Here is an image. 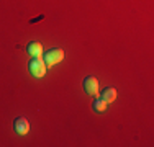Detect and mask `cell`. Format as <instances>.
<instances>
[{
    "label": "cell",
    "instance_id": "obj_3",
    "mask_svg": "<svg viewBox=\"0 0 154 147\" xmlns=\"http://www.w3.org/2000/svg\"><path fill=\"white\" fill-rule=\"evenodd\" d=\"M84 88H85V92L89 95H94V97H97L98 93H100V87H98V80L95 79V77H87L85 82H84Z\"/></svg>",
    "mask_w": 154,
    "mask_h": 147
},
{
    "label": "cell",
    "instance_id": "obj_1",
    "mask_svg": "<svg viewBox=\"0 0 154 147\" xmlns=\"http://www.w3.org/2000/svg\"><path fill=\"white\" fill-rule=\"evenodd\" d=\"M46 69H48V65L45 64V61H43V57H41V56L33 57V59H31V62H30V72H31L35 77H38V79L45 77Z\"/></svg>",
    "mask_w": 154,
    "mask_h": 147
},
{
    "label": "cell",
    "instance_id": "obj_5",
    "mask_svg": "<svg viewBox=\"0 0 154 147\" xmlns=\"http://www.w3.org/2000/svg\"><path fill=\"white\" fill-rule=\"evenodd\" d=\"M102 100H105L107 103L115 101V100H116V90H115V88H112V87L105 88L103 93H102Z\"/></svg>",
    "mask_w": 154,
    "mask_h": 147
},
{
    "label": "cell",
    "instance_id": "obj_4",
    "mask_svg": "<svg viewBox=\"0 0 154 147\" xmlns=\"http://www.w3.org/2000/svg\"><path fill=\"white\" fill-rule=\"evenodd\" d=\"M15 131L20 136H26L30 132V123H28L26 118H18L15 121Z\"/></svg>",
    "mask_w": 154,
    "mask_h": 147
},
{
    "label": "cell",
    "instance_id": "obj_6",
    "mask_svg": "<svg viewBox=\"0 0 154 147\" xmlns=\"http://www.w3.org/2000/svg\"><path fill=\"white\" fill-rule=\"evenodd\" d=\"M28 52H30L33 57H38L43 54V46L39 43H31L30 46H28Z\"/></svg>",
    "mask_w": 154,
    "mask_h": 147
},
{
    "label": "cell",
    "instance_id": "obj_7",
    "mask_svg": "<svg viewBox=\"0 0 154 147\" xmlns=\"http://www.w3.org/2000/svg\"><path fill=\"white\" fill-rule=\"evenodd\" d=\"M107 101L105 100H102V98H98V100H95L94 101V110L95 111H98V113H103L105 110H107Z\"/></svg>",
    "mask_w": 154,
    "mask_h": 147
},
{
    "label": "cell",
    "instance_id": "obj_2",
    "mask_svg": "<svg viewBox=\"0 0 154 147\" xmlns=\"http://www.w3.org/2000/svg\"><path fill=\"white\" fill-rule=\"evenodd\" d=\"M64 59V51L59 49V47H56V49H51V51H48V52L45 54V64L46 65H56V64H59V62Z\"/></svg>",
    "mask_w": 154,
    "mask_h": 147
}]
</instances>
